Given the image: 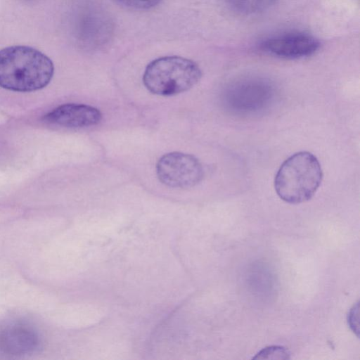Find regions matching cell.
<instances>
[{
  "mask_svg": "<svg viewBox=\"0 0 360 360\" xmlns=\"http://www.w3.org/2000/svg\"><path fill=\"white\" fill-rule=\"evenodd\" d=\"M54 73L52 60L28 46L14 45L0 50V86L30 92L44 88Z\"/></svg>",
  "mask_w": 360,
  "mask_h": 360,
  "instance_id": "cell-1",
  "label": "cell"
},
{
  "mask_svg": "<svg viewBox=\"0 0 360 360\" xmlns=\"http://www.w3.org/2000/svg\"><path fill=\"white\" fill-rule=\"evenodd\" d=\"M323 172L315 155L297 152L285 160L274 179L277 195L283 201L299 204L310 200L321 184Z\"/></svg>",
  "mask_w": 360,
  "mask_h": 360,
  "instance_id": "cell-2",
  "label": "cell"
},
{
  "mask_svg": "<svg viewBox=\"0 0 360 360\" xmlns=\"http://www.w3.org/2000/svg\"><path fill=\"white\" fill-rule=\"evenodd\" d=\"M202 72L194 61L176 56H164L146 68L143 82L151 93L173 96L188 91L200 81Z\"/></svg>",
  "mask_w": 360,
  "mask_h": 360,
  "instance_id": "cell-3",
  "label": "cell"
},
{
  "mask_svg": "<svg viewBox=\"0 0 360 360\" xmlns=\"http://www.w3.org/2000/svg\"><path fill=\"white\" fill-rule=\"evenodd\" d=\"M156 174L163 184L185 188L199 184L204 176V169L195 156L180 152L162 155L157 162Z\"/></svg>",
  "mask_w": 360,
  "mask_h": 360,
  "instance_id": "cell-4",
  "label": "cell"
},
{
  "mask_svg": "<svg viewBox=\"0 0 360 360\" xmlns=\"http://www.w3.org/2000/svg\"><path fill=\"white\" fill-rule=\"evenodd\" d=\"M260 49L274 56L297 59L311 56L320 47V41L304 32H289L274 36L262 41Z\"/></svg>",
  "mask_w": 360,
  "mask_h": 360,
  "instance_id": "cell-5",
  "label": "cell"
},
{
  "mask_svg": "<svg viewBox=\"0 0 360 360\" xmlns=\"http://www.w3.org/2000/svg\"><path fill=\"white\" fill-rule=\"evenodd\" d=\"M112 30L109 15L100 6L90 1L84 8L81 20L83 44L90 51L101 48L110 40Z\"/></svg>",
  "mask_w": 360,
  "mask_h": 360,
  "instance_id": "cell-6",
  "label": "cell"
},
{
  "mask_svg": "<svg viewBox=\"0 0 360 360\" xmlns=\"http://www.w3.org/2000/svg\"><path fill=\"white\" fill-rule=\"evenodd\" d=\"M102 119L101 111L91 105L65 103L49 112L44 120L64 128H83L98 124Z\"/></svg>",
  "mask_w": 360,
  "mask_h": 360,
  "instance_id": "cell-7",
  "label": "cell"
},
{
  "mask_svg": "<svg viewBox=\"0 0 360 360\" xmlns=\"http://www.w3.org/2000/svg\"><path fill=\"white\" fill-rule=\"evenodd\" d=\"M39 342L37 332L25 324L12 323L0 328V354H27L34 352Z\"/></svg>",
  "mask_w": 360,
  "mask_h": 360,
  "instance_id": "cell-8",
  "label": "cell"
},
{
  "mask_svg": "<svg viewBox=\"0 0 360 360\" xmlns=\"http://www.w3.org/2000/svg\"><path fill=\"white\" fill-rule=\"evenodd\" d=\"M119 4L132 9L144 10L158 5L161 0H115Z\"/></svg>",
  "mask_w": 360,
  "mask_h": 360,
  "instance_id": "cell-9",
  "label": "cell"
},
{
  "mask_svg": "<svg viewBox=\"0 0 360 360\" xmlns=\"http://www.w3.org/2000/svg\"><path fill=\"white\" fill-rule=\"evenodd\" d=\"M289 353L282 347L265 348L257 354L254 359H288Z\"/></svg>",
  "mask_w": 360,
  "mask_h": 360,
  "instance_id": "cell-10",
  "label": "cell"
}]
</instances>
